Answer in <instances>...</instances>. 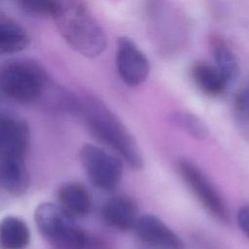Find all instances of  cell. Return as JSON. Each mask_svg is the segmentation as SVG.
<instances>
[{"label":"cell","mask_w":249,"mask_h":249,"mask_svg":"<svg viewBox=\"0 0 249 249\" xmlns=\"http://www.w3.org/2000/svg\"><path fill=\"white\" fill-rule=\"evenodd\" d=\"M74 107L96 139L108 146L129 167L136 170L143 168V157L133 135L102 100L84 95L74 101Z\"/></svg>","instance_id":"obj_1"},{"label":"cell","mask_w":249,"mask_h":249,"mask_svg":"<svg viewBox=\"0 0 249 249\" xmlns=\"http://www.w3.org/2000/svg\"><path fill=\"white\" fill-rule=\"evenodd\" d=\"M63 40L86 57H96L106 48V35L83 0H56L52 17Z\"/></svg>","instance_id":"obj_2"},{"label":"cell","mask_w":249,"mask_h":249,"mask_svg":"<svg viewBox=\"0 0 249 249\" xmlns=\"http://www.w3.org/2000/svg\"><path fill=\"white\" fill-rule=\"evenodd\" d=\"M34 221L41 235L55 249H86L90 246L89 236L75 222V217L59 204L40 203L34 211Z\"/></svg>","instance_id":"obj_3"},{"label":"cell","mask_w":249,"mask_h":249,"mask_svg":"<svg viewBox=\"0 0 249 249\" xmlns=\"http://www.w3.org/2000/svg\"><path fill=\"white\" fill-rule=\"evenodd\" d=\"M48 84L43 66L29 58L10 59L2 64L0 88L5 96L20 103L37 100Z\"/></svg>","instance_id":"obj_4"},{"label":"cell","mask_w":249,"mask_h":249,"mask_svg":"<svg viewBox=\"0 0 249 249\" xmlns=\"http://www.w3.org/2000/svg\"><path fill=\"white\" fill-rule=\"evenodd\" d=\"M176 169L188 189L209 215L221 223H227L229 221L227 205L206 174L187 159L178 160Z\"/></svg>","instance_id":"obj_5"},{"label":"cell","mask_w":249,"mask_h":249,"mask_svg":"<svg viewBox=\"0 0 249 249\" xmlns=\"http://www.w3.org/2000/svg\"><path fill=\"white\" fill-rule=\"evenodd\" d=\"M79 157L89 181L96 188L112 191L119 186L124 171L122 159L90 143L81 147Z\"/></svg>","instance_id":"obj_6"},{"label":"cell","mask_w":249,"mask_h":249,"mask_svg":"<svg viewBox=\"0 0 249 249\" xmlns=\"http://www.w3.org/2000/svg\"><path fill=\"white\" fill-rule=\"evenodd\" d=\"M116 66L123 82L128 87L142 84L150 72V63L138 46L128 37L117 40Z\"/></svg>","instance_id":"obj_7"},{"label":"cell","mask_w":249,"mask_h":249,"mask_svg":"<svg viewBox=\"0 0 249 249\" xmlns=\"http://www.w3.org/2000/svg\"><path fill=\"white\" fill-rule=\"evenodd\" d=\"M27 124L15 116L1 114L0 159L25 160L29 146Z\"/></svg>","instance_id":"obj_8"},{"label":"cell","mask_w":249,"mask_h":249,"mask_svg":"<svg viewBox=\"0 0 249 249\" xmlns=\"http://www.w3.org/2000/svg\"><path fill=\"white\" fill-rule=\"evenodd\" d=\"M138 239L152 249H184L185 244L159 217L146 214L139 217L135 227Z\"/></svg>","instance_id":"obj_9"},{"label":"cell","mask_w":249,"mask_h":249,"mask_svg":"<svg viewBox=\"0 0 249 249\" xmlns=\"http://www.w3.org/2000/svg\"><path fill=\"white\" fill-rule=\"evenodd\" d=\"M101 217L104 223L119 231L134 229L139 217L135 200L124 195L110 197L101 207Z\"/></svg>","instance_id":"obj_10"},{"label":"cell","mask_w":249,"mask_h":249,"mask_svg":"<svg viewBox=\"0 0 249 249\" xmlns=\"http://www.w3.org/2000/svg\"><path fill=\"white\" fill-rule=\"evenodd\" d=\"M191 77L198 89L210 97L222 95L230 85L215 64L205 61H197L193 64Z\"/></svg>","instance_id":"obj_11"},{"label":"cell","mask_w":249,"mask_h":249,"mask_svg":"<svg viewBox=\"0 0 249 249\" xmlns=\"http://www.w3.org/2000/svg\"><path fill=\"white\" fill-rule=\"evenodd\" d=\"M29 174L25 160L0 159V184L11 196H22L29 188Z\"/></svg>","instance_id":"obj_12"},{"label":"cell","mask_w":249,"mask_h":249,"mask_svg":"<svg viewBox=\"0 0 249 249\" xmlns=\"http://www.w3.org/2000/svg\"><path fill=\"white\" fill-rule=\"evenodd\" d=\"M58 204L73 217L87 216L92 207V199L88 189L78 182H68L58 191Z\"/></svg>","instance_id":"obj_13"},{"label":"cell","mask_w":249,"mask_h":249,"mask_svg":"<svg viewBox=\"0 0 249 249\" xmlns=\"http://www.w3.org/2000/svg\"><path fill=\"white\" fill-rule=\"evenodd\" d=\"M30 42L27 31L14 19L1 16L0 18V53L14 54L23 51Z\"/></svg>","instance_id":"obj_14"},{"label":"cell","mask_w":249,"mask_h":249,"mask_svg":"<svg viewBox=\"0 0 249 249\" xmlns=\"http://www.w3.org/2000/svg\"><path fill=\"white\" fill-rule=\"evenodd\" d=\"M30 241L27 224L16 216H6L0 225V245L2 249H25Z\"/></svg>","instance_id":"obj_15"},{"label":"cell","mask_w":249,"mask_h":249,"mask_svg":"<svg viewBox=\"0 0 249 249\" xmlns=\"http://www.w3.org/2000/svg\"><path fill=\"white\" fill-rule=\"evenodd\" d=\"M211 53L215 66L231 84L237 77L239 71L238 61L234 53L223 39L218 37L211 40Z\"/></svg>","instance_id":"obj_16"},{"label":"cell","mask_w":249,"mask_h":249,"mask_svg":"<svg viewBox=\"0 0 249 249\" xmlns=\"http://www.w3.org/2000/svg\"><path fill=\"white\" fill-rule=\"evenodd\" d=\"M169 122L180 129L184 130L192 137L203 140L208 137L207 125L196 115L186 111H176L169 115Z\"/></svg>","instance_id":"obj_17"},{"label":"cell","mask_w":249,"mask_h":249,"mask_svg":"<svg viewBox=\"0 0 249 249\" xmlns=\"http://www.w3.org/2000/svg\"><path fill=\"white\" fill-rule=\"evenodd\" d=\"M19 8L27 15L37 18L53 17L56 0H17Z\"/></svg>","instance_id":"obj_18"},{"label":"cell","mask_w":249,"mask_h":249,"mask_svg":"<svg viewBox=\"0 0 249 249\" xmlns=\"http://www.w3.org/2000/svg\"><path fill=\"white\" fill-rule=\"evenodd\" d=\"M233 108L239 121L249 123V85L243 87L236 92Z\"/></svg>","instance_id":"obj_19"},{"label":"cell","mask_w":249,"mask_h":249,"mask_svg":"<svg viewBox=\"0 0 249 249\" xmlns=\"http://www.w3.org/2000/svg\"><path fill=\"white\" fill-rule=\"evenodd\" d=\"M236 220L241 231L249 238V205L239 208L236 214Z\"/></svg>","instance_id":"obj_20"}]
</instances>
